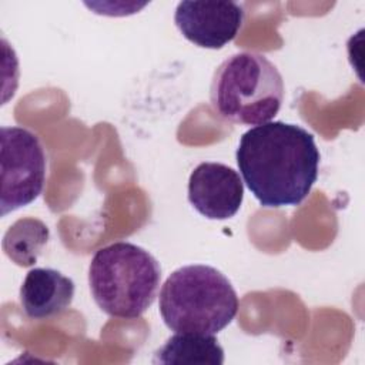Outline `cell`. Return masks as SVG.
<instances>
[{"mask_svg": "<svg viewBox=\"0 0 365 365\" xmlns=\"http://www.w3.org/2000/svg\"><path fill=\"white\" fill-rule=\"evenodd\" d=\"M244 182L262 207L301 204L318 178L314 135L298 124L268 121L245 131L235 151Z\"/></svg>", "mask_w": 365, "mask_h": 365, "instance_id": "cell-1", "label": "cell"}, {"mask_svg": "<svg viewBox=\"0 0 365 365\" xmlns=\"http://www.w3.org/2000/svg\"><path fill=\"white\" fill-rule=\"evenodd\" d=\"M238 307L232 284L211 265L180 267L160 289V314L174 332L215 335L231 324Z\"/></svg>", "mask_w": 365, "mask_h": 365, "instance_id": "cell-2", "label": "cell"}, {"mask_svg": "<svg viewBox=\"0 0 365 365\" xmlns=\"http://www.w3.org/2000/svg\"><path fill=\"white\" fill-rule=\"evenodd\" d=\"M160 281V262L133 242L120 241L100 248L88 265L93 299L114 318L141 317L154 302Z\"/></svg>", "mask_w": 365, "mask_h": 365, "instance_id": "cell-3", "label": "cell"}, {"mask_svg": "<svg viewBox=\"0 0 365 365\" xmlns=\"http://www.w3.org/2000/svg\"><path fill=\"white\" fill-rule=\"evenodd\" d=\"M282 100V76L262 54H232L214 71L210 101L214 111L227 121L265 124L278 114Z\"/></svg>", "mask_w": 365, "mask_h": 365, "instance_id": "cell-4", "label": "cell"}, {"mask_svg": "<svg viewBox=\"0 0 365 365\" xmlns=\"http://www.w3.org/2000/svg\"><path fill=\"white\" fill-rule=\"evenodd\" d=\"M1 141V217L33 202L46 181V154L38 137L23 127L3 125Z\"/></svg>", "mask_w": 365, "mask_h": 365, "instance_id": "cell-5", "label": "cell"}, {"mask_svg": "<svg viewBox=\"0 0 365 365\" xmlns=\"http://www.w3.org/2000/svg\"><path fill=\"white\" fill-rule=\"evenodd\" d=\"M244 9L235 1H180L174 23L191 43L204 48H222L242 27Z\"/></svg>", "mask_w": 365, "mask_h": 365, "instance_id": "cell-6", "label": "cell"}, {"mask_svg": "<svg viewBox=\"0 0 365 365\" xmlns=\"http://www.w3.org/2000/svg\"><path fill=\"white\" fill-rule=\"evenodd\" d=\"M244 200L240 174L221 163H200L188 178V201L205 218L234 217Z\"/></svg>", "mask_w": 365, "mask_h": 365, "instance_id": "cell-7", "label": "cell"}, {"mask_svg": "<svg viewBox=\"0 0 365 365\" xmlns=\"http://www.w3.org/2000/svg\"><path fill=\"white\" fill-rule=\"evenodd\" d=\"M20 304L31 319H44L66 311L74 297V282L53 268H33L20 287Z\"/></svg>", "mask_w": 365, "mask_h": 365, "instance_id": "cell-8", "label": "cell"}, {"mask_svg": "<svg viewBox=\"0 0 365 365\" xmlns=\"http://www.w3.org/2000/svg\"><path fill=\"white\" fill-rule=\"evenodd\" d=\"M153 364H224V349L214 335L175 332L154 352Z\"/></svg>", "mask_w": 365, "mask_h": 365, "instance_id": "cell-9", "label": "cell"}, {"mask_svg": "<svg viewBox=\"0 0 365 365\" xmlns=\"http://www.w3.org/2000/svg\"><path fill=\"white\" fill-rule=\"evenodd\" d=\"M50 237L47 225L37 218L17 220L4 234L6 255L20 267L33 265Z\"/></svg>", "mask_w": 365, "mask_h": 365, "instance_id": "cell-10", "label": "cell"}]
</instances>
